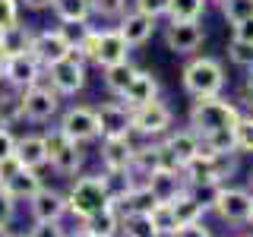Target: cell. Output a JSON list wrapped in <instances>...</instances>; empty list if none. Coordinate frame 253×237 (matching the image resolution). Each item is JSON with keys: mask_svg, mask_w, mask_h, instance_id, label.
I'll list each match as a JSON object with an SVG mask.
<instances>
[{"mask_svg": "<svg viewBox=\"0 0 253 237\" xmlns=\"http://www.w3.org/2000/svg\"><path fill=\"white\" fill-rule=\"evenodd\" d=\"M67 205L76 221H89L92 215H98L108 205H114L105 174H79L67 190Z\"/></svg>", "mask_w": 253, "mask_h": 237, "instance_id": "6da1fadb", "label": "cell"}, {"mask_svg": "<svg viewBox=\"0 0 253 237\" xmlns=\"http://www.w3.org/2000/svg\"><path fill=\"white\" fill-rule=\"evenodd\" d=\"M237 120H241V108L234 101L221 98V95H212V98H193L187 114V126L196 130L200 136L215 130H234Z\"/></svg>", "mask_w": 253, "mask_h": 237, "instance_id": "7a4b0ae2", "label": "cell"}, {"mask_svg": "<svg viewBox=\"0 0 253 237\" xmlns=\"http://www.w3.org/2000/svg\"><path fill=\"white\" fill-rule=\"evenodd\" d=\"M180 82H184V92L193 98H212L225 89V67L218 57H209V54L190 57L184 73H180Z\"/></svg>", "mask_w": 253, "mask_h": 237, "instance_id": "3957f363", "label": "cell"}, {"mask_svg": "<svg viewBox=\"0 0 253 237\" xmlns=\"http://www.w3.org/2000/svg\"><path fill=\"white\" fill-rule=\"evenodd\" d=\"M44 146H47V164L60 174V177H79L85 164V152L79 142H73L70 136H63L60 126L44 133Z\"/></svg>", "mask_w": 253, "mask_h": 237, "instance_id": "277c9868", "label": "cell"}, {"mask_svg": "<svg viewBox=\"0 0 253 237\" xmlns=\"http://www.w3.org/2000/svg\"><path fill=\"white\" fill-rule=\"evenodd\" d=\"M237 168V155H196L184 164V180L187 187L196 184H225Z\"/></svg>", "mask_w": 253, "mask_h": 237, "instance_id": "5b68a950", "label": "cell"}, {"mask_svg": "<svg viewBox=\"0 0 253 237\" xmlns=\"http://www.w3.org/2000/svg\"><path fill=\"white\" fill-rule=\"evenodd\" d=\"M60 101L63 95L51 82H38L22 92V117L32 123H47L51 117L60 114Z\"/></svg>", "mask_w": 253, "mask_h": 237, "instance_id": "8992f818", "label": "cell"}, {"mask_svg": "<svg viewBox=\"0 0 253 237\" xmlns=\"http://www.w3.org/2000/svg\"><path fill=\"white\" fill-rule=\"evenodd\" d=\"M174 114L162 98L149 101L142 108H133V133H139L142 139H162L171 133Z\"/></svg>", "mask_w": 253, "mask_h": 237, "instance_id": "52a82bcc", "label": "cell"}, {"mask_svg": "<svg viewBox=\"0 0 253 237\" xmlns=\"http://www.w3.org/2000/svg\"><path fill=\"white\" fill-rule=\"evenodd\" d=\"M85 63H89V60H85L79 51H70L60 63L47 67V82H51L60 95H76V92H83L85 79H89V73H85Z\"/></svg>", "mask_w": 253, "mask_h": 237, "instance_id": "ba28073f", "label": "cell"}, {"mask_svg": "<svg viewBox=\"0 0 253 237\" xmlns=\"http://www.w3.org/2000/svg\"><path fill=\"white\" fill-rule=\"evenodd\" d=\"M60 133L63 136H70L73 142H95V139H101V126H98V114H95V108L89 105H73V108H67L60 114Z\"/></svg>", "mask_w": 253, "mask_h": 237, "instance_id": "9c48e42d", "label": "cell"}, {"mask_svg": "<svg viewBox=\"0 0 253 237\" xmlns=\"http://www.w3.org/2000/svg\"><path fill=\"white\" fill-rule=\"evenodd\" d=\"M212 212L228 221V225H250V215H253V193L244 187H221L215 205H212Z\"/></svg>", "mask_w": 253, "mask_h": 237, "instance_id": "30bf717a", "label": "cell"}, {"mask_svg": "<svg viewBox=\"0 0 253 237\" xmlns=\"http://www.w3.org/2000/svg\"><path fill=\"white\" fill-rule=\"evenodd\" d=\"M3 82L10 85V89H19V92H26V89H32V85L44 82L42 60H38L32 51L10 57V60H6V70H3Z\"/></svg>", "mask_w": 253, "mask_h": 237, "instance_id": "8fae6325", "label": "cell"}, {"mask_svg": "<svg viewBox=\"0 0 253 237\" xmlns=\"http://www.w3.org/2000/svg\"><path fill=\"white\" fill-rule=\"evenodd\" d=\"M162 41H165V47H168V51L190 57L193 51H200V47H203L206 29H203L200 19H193V22H168V26H165V32H162Z\"/></svg>", "mask_w": 253, "mask_h": 237, "instance_id": "7c38bea8", "label": "cell"}, {"mask_svg": "<svg viewBox=\"0 0 253 237\" xmlns=\"http://www.w3.org/2000/svg\"><path fill=\"white\" fill-rule=\"evenodd\" d=\"M133 149H136V142L130 136L101 139V149H98L101 171H108V174H133Z\"/></svg>", "mask_w": 253, "mask_h": 237, "instance_id": "4fadbf2b", "label": "cell"}, {"mask_svg": "<svg viewBox=\"0 0 253 237\" xmlns=\"http://www.w3.org/2000/svg\"><path fill=\"white\" fill-rule=\"evenodd\" d=\"M98 114V126H101V139H114V136H130L133 133V108H126L121 98L117 101H105L95 108Z\"/></svg>", "mask_w": 253, "mask_h": 237, "instance_id": "5bb4252c", "label": "cell"}, {"mask_svg": "<svg viewBox=\"0 0 253 237\" xmlns=\"http://www.w3.org/2000/svg\"><path fill=\"white\" fill-rule=\"evenodd\" d=\"M29 215H32V221H63V218L70 215L67 193L51 190V187H42L29 199Z\"/></svg>", "mask_w": 253, "mask_h": 237, "instance_id": "9a60e30c", "label": "cell"}, {"mask_svg": "<svg viewBox=\"0 0 253 237\" xmlns=\"http://www.w3.org/2000/svg\"><path fill=\"white\" fill-rule=\"evenodd\" d=\"M70 51H73V47H70V41L63 38L60 29H42V32H35V38H32V54L42 60L44 70L54 67V63H60Z\"/></svg>", "mask_w": 253, "mask_h": 237, "instance_id": "2e32d148", "label": "cell"}, {"mask_svg": "<svg viewBox=\"0 0 253 237\" xmlns=\"http://www.w3.org/2000/svg\"><path fill=\"white\" fill-rule=\"evenodd\" d=\"M155 205H158L155 193H152V190H149L146 184H142V180H136V184L126 190V193H121V196L114 199V209L121 212V218H124V221H126V218L149 215V212H152Z\"/></svg>", "mask_w": 253, "mask_h": 237, "instance_id": "e0dca14e", "label": "cell"}, {"mask_svg": "<svg viewBox=\"0 0 253 237\" xmlns=\"http://www.w3.org/2000/svg\"><path fill=\"white\" fill-rule=\"evenodd\" d=\"M158 26V19H152V16H146V13H139V10H126L121 19H117V32L124 35V41L130 44V47H139V44H146L149 38H152V32Z\"/></svg>", "mask_w": 253, "mask_h": 237, "instance_id": "ac0fdd59", "label": "cell"}, {"mask_svg": "<svg viewBox=\"0 0 253 237\" xmlns=\"http://www.w3.org/2000/svg\"><path fill=\"white\" fill-rule=\"evenodd\" d=\"M142 184L155 193L158 202H174L180 193H187V180H184V171H152L142 177Z\"/></svg>", "mask_w": 253, "mask_h": 237, "instance_id": "d6986e66", "label": "cell"}, {"mask_svg": "<svg viewBox=\"0 0 253 237\" xmlns=\"http://www.w3.org/2000/svg\"><path fill=\"white\" fill-rule=\"evenodd\" d=\"M158 95H162L158 76L149 73V70H136V76H133V82L126 85V92L121 95V101L126 108H142V105H149V101H155Z\"/></svg>", "mask_w": 253, "mask_h": 237, "instance_id": "ffe728a7", "label": "cell"}, {"mask_svg": "<svg viewBox=\"0 0 253 237\" xmlns=\"http://www.w3.org/2000/svg\"><path fill=\"white\" fill-rule=\"evenodd\" d=\"M121 60H130V44L124 41V35L117 29H101L92 63L105 70V67H111V63H121Z\"/></svg>", "mask_w": 253, "mask_h": 237, "instance_id": "44dd1931", "label": "cell"}, {"mask_svg": "<svg viewBox=\"0 0 253 237\" xmlns=\"http://www.w3.org/2000/svg\"><path fill=\"white\" fill-rule=\"evenodd\" d=\"M16 158H19L26 168L42 171L47 164V146H44V133H26V136L16 139Z\"/></svg>", "mask_w": 253, "mask_h": 237, "instance_id": "7402d4cb", "label": "cell"}, {"mask_svg": "<svg viewBox=\"0 0 253 237\" xmlns=\"http://www.w3.org/2000/svg\"><path fill=\"white\" fill-rule=\"evenodd\" d=\"M162 142L174 152V158H177L180 164H187L190 158L200 155V133L190 130V126H184V130H171L168 136H162Z\"/></svg>", "mask_w": 253, "mask_h": 237, "instance_id": "603a6c76", "label": "cell"}, {"mask_svg": "<svg viewBox=\"0 0 253 237\" xmlns=\"http://www.w3.org/2000/svg\"><path fill=\"white\" fill-rule=\"evenodd\" d=\"M133 76H136V67H133L130 60L111 63V67L101 70V82H105V89L114 95V98H121V95L126 92V85L133 82Z\"/></svg>", "mask_w": 253, "mask_h": 237, "instance_id": "cb8c5ba5", "label": "cell"}, {"mask_svg": "<svg viewBox=\"0 0 253 237\" xmlns=\"http://www.w3.org/2000/svg\"><path fill=\"white\" fill-rule=\"evenodd\" d=\"M83 228L89 234H95V237H117L121 228H124V218H121V212H117L114 205H108L105 212H98V215H92L89 221H83Z\"/></svg>", "mask_w": 253, "mask_h": 237, "instance_id": "d4e9b609", "label": "cell"}, {"mask_svg": "<svg viewBox=\"0 0 253 237\" xmlns=\"http://www.w3.org/2000/svg\"><path fill=\"white\" fill-rule=\"evenodd\" d=\"M32 38H35V32H32L29 26H22V22H16V26L0 32V47H3L10 57H16V54L32 51Z\"/></svg>", "mask_w": 253, "mask_h": 237, "instance_id": "484cf974", "label": "cell"}, {"mask_svg": "<svg viewBox=\"0 0 253 237\" xmlns=\"http://www.w3.org/2000/svg\"><path fill=\"white\" fill-rule=\"evenodd\" d=\"M200 152L203 155H241L237 152L234 130H215V133L200 136Z\"/></svg>", "mask_w": 253, "mask_h": 237, "instance_id": "4316f807", "label": "cell"}, {"mask_svg": "<svg viewBox=\"0 0 253 237\" xmlns=\"http://www.w3.org/2000/svg\"><path fill=\"white\" fill-rule=\"evenodd\" d=\"M6 190H10V193L16 196V199H32V196H35L38 193V190H42L44 187V180H42V174H38V171H32V168H22L19 174H16V177L13 180H6V184H3Z\"/></svg>", "mask_w": 253, "mask_h": 237, "instance_id": "83f0119b", "label": "cell"}, {"mask_svg": "<svg viewBox=\"0 0 253 237\" xmlns=\"http://www.w3.org/2000/svg\"><path fill=\"white\" fill-rule=\"evenodd\" d=\"M171 209H174V218H177V228H184V225H196V221H203V215H206L203 202L196 199L193 193H190V187H187V193H180L177 199L171 202Z\"/></svg>", "mask_w": 253, "mask_h": 237, "instance_id": "f1b7e54d", "label": "cell"}, {"mask_svg": "<svg viewBox=\"0 0 253 237\" xmlns=\"http://www.w3.org/2000/svg\"><path fill=\"white\" fill-rule=\"evenodd\" d=\"M51 10L60 22H89L92 0H54Z\"/></svg>", "mask_w": 253, "mask_h": 237, "instance_id": "f546056e", "label": "cell"}, {"mask_svg": "<svg viewBox=\"0 0 253 237\" xmlns=\"http://www.w3.org/2000/svg\"><path fill=\"white\" fill-rule=\"evenodd\" d=\"M152 171H158V139H146L133 149V174H139L142 180Z\"/></svg>", "mask_w": 253, "mask_h": 237, "instance_id": "4dcf8cb0", "label": "cell"}, {"mask_svg": "<svg viewBox=\"0 0 253 237\" xmlns=\"http://www.w3.org/2000/svg\"><path fill=\"white\" fill-rule=\"evenodd\" d=\"M26 120L22 117V92L19 89H0V126H13Z\"/></svg>", "mask_w": 253, "mask_h": 237, "instance_id": "1f68e13d", "label": "cell"}, {"mask_svg": "<svg viewBox=\"0 0 253 237\" xmlns=\"http://www.w3.org/2000/svg\"><path fill=\"white\" fill-rule=\"evenodd\" d=\"M206 3H209V0H171L168 22H193V19H203Z\"/></svg>", "mask_w": 253, "mask_h": 237, "instance_id": "d6a6232c", "label": "cell"}, {"mask_svg": "<svg viewBox=\"0 0 253 237\" xmlns=\"http://www.w3.org/2000/svg\"><path fill=\"white\" fill-rule=\"evenodd\" d=\"M149 221H152V228L158 231V237H171L177 231V218H174L171 202H158L155 209L149 212Z\"/></svg>", "mask_w": 253, "mask_h": 237, "instance_id": "836d02e7", "label": "cell"}, {"mask_svg": "<svg viewBox=\"0 0 253 237\" xmlns=\"http://www.w3.org/2000/svg\"><path fill=\"white\" fill-rule=\"evenodd\" d=\"M228 60H231L234 67H241V70H250V73H253V44L231 38V41H228Z\"/></svg>", "mask_w": 253, "mask_h": 237, "instance_id": "e575fe53", "label": "cell"}, {"mask_svg": "<svg viewBox=\"0 0 253 237\" xmlns=\"http://www.w3.org/2000/svg\"><path fill=\"white\" fill-rule=\"evenodd\" d=\"M234 139H237V152L253 155V114H241V120L234 126Z\"/></svg>", "mask_w": 253, "mask_h": 237, "instance_id": "d590c367", "label": "cell"}, {"mask_svg": "<svg viewBox=\"0 0 253 237\" xmlns=\"http://www.w3.org/2000/svg\"><path fill=\"white\" fill-rule=\"evenodd\" d=\"M57 29L63 32V38H67V41H70V47H73V51H76V47L83 44L85 38H89V32H92L95 26H92V22H60Z\"/></svg>", "mask_w": 253, "mask_h": 237, "instance_id": "8d00e7d4", "label": "cell"}, {"mask_svg": "<svg viewBox=\"0 0 253 237\" xmlns=\"http://www.w3.org/2000/svg\"><path fill=\"white\" fill-rule=\"evenodd\" d=\"M130 0H92V13L101 19H121Z\"/></svg>", "mask_w": 253, "mask_h": 237, "instance_id": "74e56055", "label": "cell"}, {"mask_svg": "<svg viewBox=\"0 0 253 237\" xmlns=\"http://www.w3.org/2000/svg\"><path fill=\"white\" fill-rule=\"evenodd\" d=\"M221 16H225L228 22H241V19H250L253 16V0H228L225 6H221Z\"/></svg>", "mask_w": 253, "mask_h": 237, "instance_id": "f35d334b", "label": "cell"}, {"mask_svg": "<svg viewBox=\"0 0 253 237\" xmlns=\"http://www.w3.org/2000/svg\"><path fill=\"white\" fill-rule=\"evenodd\" d=\"M16 205H19V199L6 190L3 184H0V228H10L13 218H16Z\"/></svg>", "mask_w": 253, "mask_h": 237, "instance_id": "ab89813d", "label": "cell"}, {"mask_svg": "<svg viewBox=\"0 0 253 237\" xmlns=\"http://www.w3.org/2000/svg\"><path fill=\"white\" fill-rule=\"evenodd\" d=\"M121 234H133V237H158V231L152 228V221L149 215H139V218H126Z\"/></svg>", "mask_w": 253, "mask_h": 237, "instance_id": "60d3db41", "label": "cell"}, {"mask_svg": "<svg viewBox=\"0 0 253 237\" xmlns=\"http://www.w3.org/2000/svg\"><path fill=\"white\" fill-rule=\"evenodd\" d=\"M221 187L225 184H196V187H190V193L196 196V199L203 202V209L209 212L212 205H215V199H218V193H221Z\"/></svg>", "mask_w": 253, "mask_h": 237, "instance_id": "b9f144b4", "label": "cell"}, {"mask_svg": "<svg viewBox=\"0 0 253 237\" xmlns=\"http://www.w3.org/2000/svg\"><path fill=\"white\" fill-rule=\"evenodd\" d=\"M70 231L60 225V221H32L29 237H67Z\"/></svg>", "mask_w": 253, "mask_h": 237, "instance_id": "7bdbcfd3", "label": "cell"}, {"mask_svg": "<svg viewBox=\"0 0 253 237\" xmlns=\"http://www.w3.org/2000/svg\"><path fill=\"white\" fill-rule=\"evenodd\" d=\"M168 6H171V0H133V10L152 16V19H162V16H168Z\"/></svg>", "mask_w": 253, "mask_h": 237, "instance_id": "ee69618b", "label": "cell"}, {"mask_svg": "<svg viewBox=\"0 0 253 237\" xmlns=\"http://www.w3.org/2000/svg\"><path fill=\"white\" fill-rule=\"evenodd\" d=\"M19 0H0V32L19 22Z\"/></svg>", "mask_w": 253, "mask_h": 237, "instance_id": "f6af8a7d", "label": "cell"}, {"mask_svg": "<svg viewBox=\"0 0 253 237\" xmlns=\"http://www.w3.org/2000/svg\"><path fill=\"white\" fill-rule=\"evenodd\" d=\"M22 168H26V164H22V161H19L16 155L3 158V161H0V184H6V180H13V177H16V174H19Z\"/></svg>", "mask_w": 253, "mask_h": 237, "instance_id": "bcb514c9", "label": "cell"}, {"mask_svg": "<svg viewBox=\"0 0 253 237\" xmlns=\"http://www.w3.org/2000/svg\"><path fill=\"white\" fill-rule=\"evenodd\" d=\"M10 155H16V136L10 126H0V161Z\"/></svg>", "mask_w": 253, "mask_h": 237, "instance_id": "7dc6e473", "label": "cell"}, {"mask_svg": "<svg viewBox=\"0 0 253 237\" xmlns=\"http://www.w3.org/2000/svg\"><path fill=\"white\" fill-rule=\"evenodd\" d=\"M231 38L253 44V16H250V19H241V22H234V26H231Z\"/></svg>", "mask_w": 253, "mask_h": 237, "instance_id": "c3c4849f", "label": "cell"}, {"mask_svg": "<svg viewBox=\"0 0 253 237\" xmlns=\"http://www.w3.org/2000/svg\"><path fill=\"white\" fill-rule=\"evenodd\" d=\"M98 35H101V29H92V32H89V38H85V41L76 47V51L83 54V57L89 60V63L95 60V47H98Z\"/></svg>", "mask_w": 253, "mask_h": 237, "instance_id": "681fc988", "label": "cell"}, {"mask_svg": "<svg viewBox=\"0 0 253 237\" xmlns=\"http://www.w3.org/2000/svg\"><path fill=\"white\" fill-rule=\"evenodd\" d=\"M171 237H212L209 234V228L203 225V221H196V225H184V228H177Z\"/></svg>", "mask_w": 253, "mask_h": 237, "instance_id": "f907efd6", "label": "cell"}, {"mask_svg": "<svg viewBox=\"0 0 253 237\" xmlns=\"http://www.w3.org/2000/svg\"><path fill=\"white\" fill-rule=\"evenodd\" d=\"M241 101L247 105L250 111H253V73L244 79V85H241Z\"/></svg>", "mask_w": 253, "mask_h": 237, "instance_id": "816d5d0a", "label": "cell"}, {"mask_svg": "<svg viewBox=\"0 0 253 237\" xmlns=\"http://www.w3.org/2000/svg\"><path fill=\"white\" fill-rule=\"evenodd\" d=\"M54 0H19V6H26L32 13H42V10H51Z\"/></svg>", "mask_w": 253, "mask_h": 237, "instance_id": "f5cc1de1", "label": "cell"}, {"mask_svg": "<svg viewBox=\"0 0 253 237\" xmlns=\"http://www.w3.org/2000/svg\"><path fill=\"white\" fill-rule=\"evenodd\" d=\"M6 60H10V54L0 47V79H3V70H6Z\"/></svg>", "mask_w": 253, "mask_h": 237, "instance_id": "db71d44e", "label": "cell"}, {"mask_svg": "<svg viewBox=\"0 0 253 237\" xmlns=\"http://www.w3.org/2000/svg\"><path fill=\"white\" fill-rule=\"evenodd\" d=\"M67 237H95V234H89V231H85V228H83V225H79V228H76V231H70Z\"/></svg>", "mask_w": 253, "mask_h": 237, "instance_id": "11a10c76", "label": "cell"}, {"mask_svg": "<svg viewBox=\"0 0 253 237\" xmlns=\"http://www.w3.org/2000/svg\"><path fill=\"white\" fill-rule=\"evenodd\" d=\"M0 237H10V228H0Z\"/></svg>", "mask_w": 253, "mask_h": 237, "instance_id": "9f6ffc18", "label": "cell"}, {"mask_svg": "<svg viewBox=\"0 0 253 237\" xmlns=\"http://www.w3.org/2000/svg\"><path fill=\"white\" fill-rule=\"evenodd\" d=\"M10 237H29V231H19V234H10Z\"/></svg>", "mask_w": 253, "mask_h": 237, "instance_id": "6f0895ef", "label": "cell"}, {"mask_svg": "<svg viewBox=\"0 0 253 237\" xmlns=\"http://www.w3.org/2000/svg\"><path fill=\"white\" fill-rule=\"evenodd\" d=\"M250 193H253V171H250Z\"/></svg>", "mask_w": 253, "mask_h": 237, "instance_id": "680465c9", "label": "cell"}, {"mask_svg": "<svg viewBox=\"0 0 253 237\" xmlns=\"http://www.w3.org/2000/svg\"><path fill=\"white\" fill-rule=\"evenodd\" d=\"M215 3H218V6H225V3H228V0H215Z\"/></svg>", "mask_w": 253, "mask_h": 237, "instance_id": "91938a15", "label": "cell"}, {"mask_svg": "<svg viewBox=\"0 0 253 237\" xmlns=\"http://www.w3.org/2000/svg\"><path fill=\"white\" fill-rule=\"evenodd\" d=\"M121 237H133V234H121Z\"/></svg>", "mask_w": 253, "mask_h": 237, "instance_id": "94428289", "label": "cell"}, {"mask_svg": "<svg viewBox=\"0 0 253 237\" xmlns=\"http://www.w3.org/2000/svg\"><path fill=\"white\" fill-rule=\"evenodd\" d=\"M250 225H253V215H250Z\"/></svg>", "mask_w": 253, "mask_h": 237, "instance_id": "6125c7cd", "label": "cell"}]
</instances>
